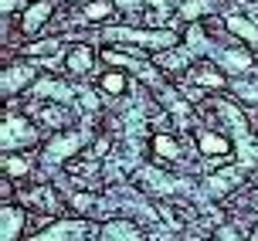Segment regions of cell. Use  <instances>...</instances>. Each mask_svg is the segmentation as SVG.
Instances as JSON below:
<instances>
[{
    "instance_id": "cell-20",
    "label": "cell",
    "mask_w": 258,
    "mask_h": 241,
    "mask_svg": "<svg viewBox=\"0 0 258 241\" xmlns=\"http://www.w3.org/2000/svg\"><path fill=\"white\" fill-rule=\"evenodd\" d=\"M228 89L245 109H258V78H234Z\"/></svg>"
},
{
    "instance_id": "cell-19",
    "label": "cell",
    "mask_w": 258,
    "mask_h": 241,
    "mask_svg": "<svg viewBox=\"0 0 258 241\" xmlns=\"http://www.w3.org/2000/svg\"><path fill=\"white\" fill-rule=\"evenodd\" d=\"M224 27H228V34H234V38H241L245 44L258 48V27L251 24V21L238 17V14H228V17H224Z\"/></svg>"
},
{
    "instance_id": "cell-29",
    "label": "cell",
    "mask_w": 258,
    "mask_h": 241,
    "mask_svg": "<svg viewBox=\"0 0 258 241\" xmlns=\"http://www.w3.org/2000/svg\"><path fill=\"white\" fill-rule=\"evenodd\" d=\"M251 211H255V214H258V194H255V201H251Z\"/></svg>"
},
{
    "instance_id": "cell-4",
    "label": "cell",
    "mask_w": 258,
    "mask_h": 241,
    "mask_svg": "<svg viewBox=\"0 0 258 241\" xmlns=\"http://www.w3.org/2000/svg\"><path fill=\"white\" fill-rule=\"evenodd\" d=\"M92 140V133L85 126L82 129H64V133H54L51 140L41 146V163L44 166H58V163H68L85 143Z\"/></svg>"
},
{
    "instance_id": "cell-13",
    "label": "cell",
    "mask_w": 258,
    "mask_h": 241,
    "mask_svg": "<svg viewBox=\"0 0 258 241\" xmlns=\"http://www.w3.org/2000/svg\"><path fill=\"white\" fill-rule=\"evenodd\" d=\"M190 82L197 85V89H204V92H221V89H228V85H231V82H228V75H224L214 62H197V65H190Z\"/></svg>"
},
{
    "instance_id": "cell-21",
    "label": "cell",
    "mask_w": 258,
    "mask_h": 241,
    "mask_svg": "<svg viewBox=\"0 0 258 241\" xmlns=\"http://www.w3.org/2000/svg\"><path fill=\"white\" fill-rule=\"evenodd\" d=\"M34 166L27 160L24 153H4V177L7 180H24Z\"/></svg>"
},
{
    "instance_id": "cell-3",
    "label": "cell",
    "mask_w": 258,
    "mask_h": 241,
    "mask_svg": "<svg viewBox=\"0 0 258 241\" xmlns=\"http://www.w3.org/2000/svg\"><path fill=\"white\" fill-rule=\"evenodd\" d=\"M41 140V126L24 112H7L0 123V146L4 153H24L31 146H38Z\"/></svg>"
},
{
    "instance_id": "cell-22",
    "label": "cell",
    "mask_w": 258,
    "mask_h": 241,
    "mask_svg": "<svg viewBox=\"0 0 258 241\" xmlns=\"http://www.w3.org/2000/svg\"><path fill=\"white\" fill-rule=\"evenodd\" d=\"M214 7H218V0H180L177 17L180 21H197V17H207Z\"/></svg>"
},
{
    "instance_id": "cell-15",
    "label": "cell",
    "mask_w": 258,
    "mask_h": 241,
    "mask_svg": "<svg viewBox=\"0 0 258 241\" xmlns=\"http://www.w3.org/2000/svg\"><path fill=\"white\" fill-rule=\"evenodd\" d=\"M245 180V166H224V170H214L207 177V194L211 197H228L234 194V187Z\"/></svg>"
},
{
    "instance_id": "cell-26",
    "label": "cell",
    "mask_w": 258,
    "mask_h": 241,
    "mask_svg": "<svg viewBox=\"0 0 258 241\" xmlns=\"http://www.w3.org/2000/svg\"><path fill=\"white\" fill-rule=\"evenodd\" d=\"M68 204L75 207L78 214H92V207H95V197H92V194H68Z\"/></svg>"
},
{
    "instance_id": "cell-9",
    "label": "cell",
    "mask_w": 258,
    "mask_h": 241,
    "mask_svg": "<svg viewBox=\"0 0 258 241\" xmlns=\"http://www.w3.org/2000/svg\"><path fill=\"white\" fill-rule=\"evenodd\" d=\"M89 234V224L82 221V217H61V221H54L48 224L44 231H38L31 241H78Z\"/></svg>"
},
{
    "instance_id": "cell-16",
    "label": "cell",
    "mask_w": 258,
    "mask_h": 241,
    "mask_svg": "<svg viewBox=\"0 0 258 241\" xmlns=\"http://www.w3.org/2000/svg\"><path fill=\"white\" fill-rule=\"evenodd\" d=\"M34 123H38L41 129L64 133V129H68V123H72V115H68V109H64V105L48 102V105H38V109H34Z\"/></svg>"
},
{
    "instance_id": "cell-11",
    "label": "cell",
    "mask_w": 258,
    "mask_h": 241,
    "mask_svg": "<svg viewBox=\"0 0 258 241\" xmlns=\"http://www.w3.org/2000/svg\"><path fill=\"white\" fill-rule=\"evenodd\" d=\"M214 65H218L221 72H228V75H248L251 68H255V54L248 48H221L218 54H214Z\"/></svg>"
},
{
    "instance_id": "cell-12",
    "label": "cell",
    "mask_w": 258,
    "mask_h": 241,
    "mask_svg": "<svg viewBox=\"0 0 258 241\" xmlns=\"http://www.w3.org/2000/svg\"><path fill=\"white\" fill-rule=\"evenodd\" d=\"M51 17H54V0H31L24 11H21V21L17 24H21L24 34H38Z\"/></svg>"
},
{
    "instance_id": "cell-8",
    "label": "cell",
    "mask_w": 258,
    "mask_h": 241,
    "mask_svg": "<svg viewBox=\"0 0 258 241\" xmlns=\"http://www.w3.org/2000/svg\"><path fill=\"white\" fill-rule=\"evenodd\" d=\"M27 228V211L14 201L0 204V241H21Z\"/></svg>"
},
{
    "instance_id": "cell-18",
    "label": "cell",
    "mask_w": 258,
    "mask_h": 241,
    "mask_svg": "<svg viewBox=\"0 0 258 241\" xmlns=\"http://www.w3.org/2000/svg\"><path fill=\"white\" fill-rule=\"evenodd\" d=\"M116 14V0H85L82 4V21L85 24H102Z\"/></svg>"
},
{
    "instance_id": "cell-14",
    "label": "cell",
    "mask_w": 258,
    "mask_h": 241,
    "mask_svg": "<svg viewBox=\"0 0 258 241\" xmlns=\"http://www.w3.org/2000/svg\"><path fill=\"white\" fill-rule=\"evenodd\" d=\"M99 241H150L143 234V228L129 217H112L99 228Z\"/></svg>"
},
{
    "instance_id": "cell-24",
    "label": "cell",
    "mask_w": 258,
    "mask_h": 241,
    "mask_svg": "<svg viewBox=\"0 0 258 241\" xmlns=\"http://www.w3.org/2000/svg\"><path fill=\"white\" fill-rule=\"evenodd\" d=\"M51 51H61V38H44V41H34V44H24L27 58H48ZM61 54H64V51H61Z\"/></svg>"
},
{
    "instance_id": "cell-7",
    "label": "cell",
    "mask_w": 258,
    "mask_h": 241,
    "mask_svg": "<svg viewBox=\"0 0 258 241\" xmlns=\"http://www.w3.org/2000/svg\"><path fill=\"white\" fill-rule=\"evenodd\" d=\"M194 146L201 156L207 160H224L228 153H234V143L228 133H221V129H197L194 133Z\"/></svg>"
},
{
    "instance_id": "cell-10",
    "label": "cell",
    "mask_w": 258,
    "mask_h": 241,
    "mask_svg": "<svg viewBox=\"0 0 258 241\" xmlns=\"http://www.w3.org/2000/svg\"><path fill=\"white\" fill-rule=\"evenodd\" d=\"M61 62H64V75L82 78V75H89L92 68H95V62H99V51L92 48V44H72V48L61 54Z\"/></svg>"
},
{
    "instance_id": "cell-30",
    "label": "cell",
    "mask_w": 258,
    "mask_h": 241,
    "mask_svg": "<svg viewBox=\"0 0 258 241\" xmlns=\"http://www.w3.org/2000/svg\"><path fill=\"white\" fill-rule=\"evenodd\" d=\"M251 241H258V224H255V231H251Z\"/></svg>"
},
{
    "instance_id": "cell-6",
    "label": "cell",
    "mask_w": 258,
    "mask_h": 241,
    "mask_svg": "<svg viewBox=\"0 0 258 241\" xmlns=\"http://www.w3.org/2000/svg\"><path fill=\"white\" fill-rule=\"evenodd\" d=\"M31 99H51L58 102V105H75L78 102V89H72L68 82H61V78H51V75H41L38 82H34V89H31Z\"/></svg>"
},
{
    "instance_id": "cell-2",
    "label": "cell",
    "mask_w": 258,
    "mask_h": 241,
    "mask_svg": "<svg viewBox=\"0 0 258 241\" xmlns=\"http://www.w3.org/2000/svg\"><path fill=\"white\" fill-rule=\"evenodd\" d=\"M102 38L109 41V44H116L119 48H143V51H153V54H163V51H173L177 44H180V38H177V31H170V27H105Z\"/></svg>"
},
{
    "instance_id": "cell-28",
    "label": "cell",
    "mask_w": 258,
    "mask_h": 241,
    "mask_svg": "<svg viewBox=\"0 0 258 241\" xmlns=\"http://www.w3.org/2000/svg\"><path fill=\"white\" fill-rule=\"evenodd\" d=\"M11 11H17V0H4V17H7Z\"/></svg>"
},
{
    "instance_id": "cell-5",
    "label": "cell",
    "mask_w": 258,
    "mask_h": 241,
    "mask_svg": "<svg viewBox=\"0 0 258 241\" xmlns=\"http://www.w3.org/2000/svg\"><path fill=\"white\" fill-rule=\"evenodd\" d=\"M38 65L34 62H14L4 68V75H0V92H4V99L11 102L17 95H24V92L34 89V82H38Z\"/></svg>"
},
{
    "instance_id": "cell-27",
    "label": "cell",
    "mask_w": 258,
    "mask_h": 241,
    "mask_svg": "<svg viewBox=\"0 0 258 241\" xmlns=\"http://www.w3.org/2000/svg\"><path fill=\"white\" fill-rule=\"evenodd\" d=\"M214 241H251V238H245L234 224H221V228L214 231Z\"/></svg>"
},
{
    "instance_id": "cell-23",
    "label": "cell",
    "mask_w": 258,
    "mask_h": 241,
    "mask_svg": "<svg viewBox=\"0 0 258 241\" xmlns=\"http://www.w3.org/2000/svg\"><path fill=\"white\" fill-rule=\"evenodd\" d=\"M153 153L160 160H177L180 156V140L173 133H156L153 136Z\"/></svg>"
},
{
    "instance_id": "cell-1",
    "label": "cell",
    "mask_w": 258,
    "mask_h": 241,
    "mask_svg": "<svg viewBox=\"0 0 258 241\" xmlns=\"http://www.w3.org/2000/svg\"><path fill=\"white\" fill-rule=\"evenodd\" d=\"M214 115L228 126V136H231L234 153H238V166H245V170L255 166L258 163V140H255V129L248 123V115L241 112V105L218 99L214 102Z\"/></svg>"
},
{
    "instance_id": "cell-17",
    "label": "cell",
    "mask_w": 258,
    "mask_h": 241,
    "mask_svg": "<svg viewBox=\"0 0 258 241\" xmlns=\"http://www.w3.org/2000/svg\"><path fill=\"white\" fill-rule=\"evenodd\" d=\"M95 85H99V92H102V95L122 99V95L129 92V72H122V68H105Z\"/></svg>"
},
{
    "instance_id": "cell-25",
    "label": "cell",
    "mask_w": 258,
    "mask_h": 241,
    "mask_svg": "<svg viewBox=\"0 0 258 241\" xmlns=\"http://www.w3.org/2000/svg\"><path fill=\"white\" fill-rule=\"evenodd\" d=\"M27 197H31V204H41L44 211H58V207H54V191L51 187H34Z\"/></svg>"
}]
</instances>
